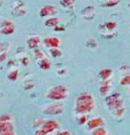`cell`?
Instances as JSON below:
<instances>
[{
	"mask_svg": "<svg viewBox=\"0 0 130 135\" xmlns=\"http://www.w3.org/2000/svg\"><path fill=\"white\" fill-rule=\"evenodd\" d=\"M81 15L84 18V19L86 20H92V18H94V15H95V8L92 7V6H89V7H86L84 8L82 12H81Z\"/></svg>",
	"mask_w": 130,
	"mask_h": 135,
	"instance_id": "cell-1",
	"label": "cell"
},
{
	"mask_svg": "<svg viewBox=\"0 0 130 135\" xmlns=\"http://www.w3.org/2000/svg\"><path fill=\"white\" fill-rule=\"evenodd\" d=\"M14 29H15V27L11 21H4L2 22L1 27H0V33L8 35L14 32Z\"/></svg>",
	"mask_w": 130,
	"mask_h": 135,
	"instance_id": "cell-2",
	"label": "cell"
},
{
	"mask_svg": "<svg viewBox=\"0 0 130 135\" xmlns=\"http://www.w3.org/2000/svg\"><path fill=\"white\" fill-rule=\"evenodd\" d=\"M57 9L54 6H45L39 10V16L40 17H47V16H54L57 14Z\"/></svg>",
	"mask_w": 130,
	"mask_h": 135,
	"instance_id": "cell-3",
	"label": "cell"
},
{
	"mask_svg": "<svg viewBox=\"0 0 130 135\" xmlns=\"http://www.w3.org/2000/svg\"><path fill=\"white\" fill-rule=\"evenodd\" d=\"M26 12H27L26 5L23 2H21V1L17 2L16 5H15V7H14V13H15V15H17V17L23 16V15L26 14Z\"/></svg>",
	"mask_w": 130,
	"mask_h": 135,
	"instance_id": "cell-4",
	"label": "cell"
},
{
	"mask_svg": "<svg viewBox=\"0 0 130 135\" xmlns=\"http://www.w3.org/2000/svg\"><path fill=\"white\" fill-rule=\"evenodd\" d=\"M44 43L48 47L57 48L60 45V40L56 37H48L44 40Z\"/></svg>",
	"mask_w": 130,
	"mask_h": 135,
	"instance_id": "cell-5",
	"label": "cell"
},
{
	"mask_svg": "<svg viewBox=\"0 0 130 135\" xmlns=\"http://www.w3.org/2000/svg\"><path fill=\"white\" fill-rule=\"evenodd\" d=\"M39 38L37 37V36H33V37H30L28 39V41H27V43L29 45V47H30V49H35V48H37L39 44Z\"/></svg>",
	"mask_w": 130,
	"mask_h": 135,
	"instance_id": "cell-6",
	"label": "cell"
},
{
	"mask_svg": "<svg viewBox=\"0 0 130 135\" xmlns=\"http://www.w3.org/2000/svg\"><path fill=\"white\" fill-rule=\"evenodd\" d=\"M120 2V0H102L100 1V5L105 8H111L116 6Z\"/></svg>",
	"mask_w": 130,
	"mask_h": 135,
	"instance_id": "cell-7",
	"label": "cell"
},
{
	"mask_svg": "<svg viewBox=\"0 0 130 135\" xmlns=\"http://www.w3.org/2000/svg\"><path fill=\"white\" fill-rule=\"evenodd\" d=\"M103 27L105 28V30L107 32H113V31H115V29H116L117 25H116V23L115 21H108L105 24L103 25Z\"/></svg>",
	"mask_w": 130,
	"mask_h": 135,
	"instance_id": "cell-8",
	"label": "cell"
},
{
	"mask_svg": "<svg viewBox=\"0 0 130 135\" xmlns=\"http://www.w3.org/2000/svg\"><path fill=\"white\" fill-rule=\"evenodd\" d=\"M58 24H59V18H55V17H52V18H50L45 21V25L48 27H55Z\"/></svg>",
	"mask_w": 130,
	"mask_h": 135,
	"instance_id": "cell-9",
	"label": "cell"
},
{
	"mask_svg": "<svg viewBox=\"0 0 130 135\" xmlns=\"http://www.w3.org/2000/svg\"><path fill=\"white\" fill-rule=\"evenodd\" d=\"M60 3L63 8H70L75 3V0H61Z\"/></svg>",
	"mask_w": 130,
	"mask_h": 135,
	"instance_id": "cell-10",
	"label": "cell"
},
{
	"mask_svg": "<svg viewBox=\"0 0 130 135\" xmlns=\"http://www.w3.org/2000/svg\"><path fill=\"white\" fill-rule=\"evenodd\" d=\"M50 53H51V55L54 56V57H56V56H60V55L61 54V53L57 48H52V49H50Z\"/></svg>",
	"mask_w": 130,
	"mask_h": 135,
	"instance_id": "cell-11",
	"label": "cell"
},
{
	"mask_svg": "<svg viewBox=\"0 0 130 135\" xmlns=\"http://www.w3.org/2000/svg\"><path fill=\"white\" fill-rule=\"evenodd\" d=\"M34 55L36 56V57L38 58H42L43 57V53L39 51V50H35V53H34Z\"/></svg>",
	"mask_w": 130,
	"mask_h": 135,
	"instance_id": "cell-12",
	"label": "cell"
},
{
	"mask_svg": "<svg viewBox=\"0 0 130 135\" xmlns=\"http://www.w3.org/2000/svg\"><path fill=\"white\" fill-rule=\"evenodd\" d=\"M55 30L56 31H62V30H64V29L62 27H59V24H58L57 26H55Z\"/></svg>",
	"mask_w": 130,
	"mask_h": 135,
	"instance_id": "cell-13",
	"label": "cell"
},
{
	"mask_svg": "<svg viewBox=\"0 0 130 135\" xmlns=\"http://www.w3.org/2000/svg\"><path fill=\"white\" fill-rule=\"evenodd\" d=\"M100 1H102V0H100Z\"/></svg>",
	"mask_w": 130,
	"mask_h": 135,
	"instance_id": "cell-14",
	"label": "cell"
}]
</instances>
